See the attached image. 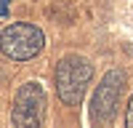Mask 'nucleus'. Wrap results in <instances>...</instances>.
I'll return each instance as SVG.
<instances>
[{"instance_id":"f257e3e1","label":"nucleus","mask_w":133,"mask_h":128,"mask_svg":"<svg viewBox=\"0 0 133 128\" xmlns=\"http://www.w3.org/2000/svg\"><path fill=\"white\" fill-rule=\"evenodd\" d=\"M91 80H93V64L88 59L77 56V53L59 59L56 72H53V83H56V93L64 104H69V107L83 104V96L91 85Z\"/></svg>"},{"instance_id":"f03ea898","label":"nucleus","mask_w":133,"mask_h":128,"mask_svg":"<svg viewBox=\"0 0 133 128\" xmlns=\"http://www.w3.org/2000/svg\"><path fill=\"white\" fill-rule=\"evenodd\" d=\"M45 46V35L43 29L35 24H27V21H16V24H8L0 32V53L11 61H29L35 59L37 53Z\"/></svg>"},{"instance_id":"7ed1b4c3","label":"nucleus","mask_w":133,"mask_h":128,"mask_svg":"<svg viewBox=\"0 0 133 128\" xmlns=\"http://www.w3.org/2000/svg\"><path fill=\"white\" fill-rule=\"evenodd\" d=\"M43 120H45V91H43L40 83L29 80L14 96L11 123L19 128H40Z\"/></svg>"},{"instance_id":"20e7f679","label":"nucleus","mask_w":133,"mask_h":128,"mask_svg":"<svg viewBox=\"0 0 133 128\" xmlns=\"http://www.w3.org/2000/svg\"><path fill=\"white\" fill-rule=\"evenodd\" d=\"M123 85H125V75L120 69H109L101 83H98V88L91 99V120L93 123H109L117 112L120 107V93H123Z\"/></svg>"},{"instance_id":"39448f33","label":"nucleus","mask_w":133,"mask_h":128,"mask_svg":"<svg viewBox=\"0 0 133 128\" xmlns=\"http://www.w3.org/2000/svg\"><path fill=\"white\" fill-rule=\"evenodd\" d=\"M125 125L133 128V96H130V101H128V112H125Z\"/></svg>"},{"instance_id":"423d86ee","label":"nucleus","mask_w":133,"mask_h":128,"mask_svg":"<svg viewBox=\"0 0 133 128\" xmlns=\"http://www.w3.org/2000/svg\"><path fill=\"white\" fill-rule=\"evenodd\" d=\"M8 5H11V0H0V16L8 14Z\"/></svg>"}]
</instances>
